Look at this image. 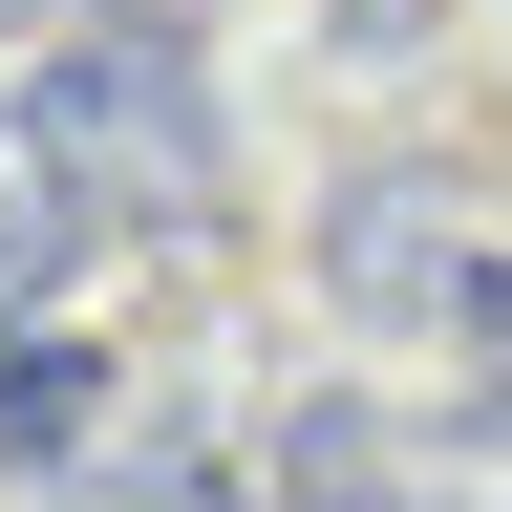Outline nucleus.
<instances>
[{"instance_id":"nucleus-1","label":"nucleus","mask_w":512,"mask_h":512,"mask_svg":"<svg viewBox=\"0 0 512 512\" xmlns=\"http://www.w3.org/2000/svg\"><path fill=\"white\" fill-rule=\"evenodd\" d=\"M43 128H64V150H128V171H150V192H192V150H214V128H192V43L171 22H86V43H64V86H43Z\"/></svg>"},{"instance_id":"nucleus-2","label":"nucleus","mask_w":512,"mask_h":512,"mask_svg":"<svg viewBox=\"0 0 512 512\" xmlns=\"http://www.w3.org/2000/svg\"><path fill=\"white\" fill-rule=\"evenodd\" d=\"M342 278L363 299H427V192H363V214H342Z\"/></svg>"}]
</instances>
